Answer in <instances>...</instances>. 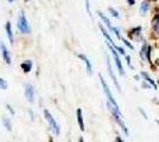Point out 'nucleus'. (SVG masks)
<instances>
[{
	"instance_id": "nucleus-1",
	"label": "nucleus",
	"mask_w": 159,
	"mask_h": 142,
	"mask_svg": "<svg viewBox=\"0 0 159 142\" xmlns=\"http://www.w3.org/2000/svg\"><path fill=\"white\" fill-rule=\"evenodd\" d=\"M17 26H18V30H19L21 33H30L31 31V26L29 24V20L26 19V15L24 14V12L18 15V21H17Z\"/></svg>"
},
{
	"instance_id": "nucleus-2",
	"label": "nucleus",
	"mask_w": 159,
	"mask_h": 142,
	"mask_svg": "<svg viewBox=\"0 0 159 142\" xmlns=\"http://www.w3.org/2000/svg\"><path fill=\"white\" fill-rule=\"evenodd\" d=\"M44 117H45L47 122L49 123V126H50L51 130H52L56 135H60V126L57 124V122H56V120L53 118V116L50 114V111L47 110V109L44 110Z\"/></svg>"
},
{
	"instance_id": "nucleus-3",
	"label": "nucleus",
	"mask_w": 159,
	"mask_h": 142,
	"mask_svg": "<svg viewBox=\"0 0 159 142\" xmlns=\"http://www.w3.org/2000/svg\"><path fill=\"white\" fill-rule=\"evenodd\" d=\"M100 81H101V85H102V88H103V91H105V94H106L107 100H108V102H109L111 104H113L114 107L119 108V105H118V103H116V101L114 100V96L112 95V93H111V90H109V88H108V85H107L106 81L103 80V77H102L101 75H100Z\"/></svg>"
},
{
	"instance_id": "nucleus-4",
	"label": "nucleus",
	"mask_w": 159,
	"mask_h": 142,
	"mask_svg": "<svg viewBox=\"0 0 159 142\" xmlns=\"http://www.w3.org/2000/svg\"><path fill=\"white\" fill-rule=\"evenodd\" d=\"M107 45H108V47L111 49V52H112L113 57H114V61H115V64H116V67H118V69H119V72L121 76H124L125 75V71H124V68H122V64H121V61H120L119 56H118V52H116V50L114 49V46H113L111 43H107Z\"/></svg>"
},
{
	"instance_id": "nucleus-5",
	"label": "nucleus",
	"mask_w": 159,
	"mask_h": 142,
	"mask_svg": "<svg viewBox=\"0 0 159 142\" xmlns=\"http://www.w3.org/2000/svg\"><path fill=\"white\" fill-rule=\"evenodd\" d=\"M0 54H1L4 62H6V64H11V54H10V51H8V49H7L6 45L2 41H0Z\"/></svg>"
},
{
	"instance_id": "nucleus-6",
	"label": "nucleus",
	"mask_w": 159,
	"mask_h": 142,
	"mask_svg": "<svg viewBox=\"0 0 159 142\" xmlns=\"http://www.w3.org/2000/svg\"><path fill=\"white\" fill-rule=\"evenodd\" d=\"M24 95L26 97V100L29 102H33L34 100V88L31 84H26L25 85V91H24Z\"/></svg>"
},
{
	"instance_id": "nucleus-7",
	"label": "nucleus",
	"mask_w": 159,
	"mask_h": 142,
	"mask_svg": "<svg viewBox=\"0 0 159 142\" xmlns=\"http://www.w3.org/2000/svg\"><path fill=\"white\" fill-rule=\"evenodd\" d=\"M107 68H108V74H109V76L112 77V81L113 83L115 84V87H116V89L118 90H121V88H120L119 83H118V80H116V77H115V75H114V72H113V69L112 67H111V63H109V59H108V57H107Z\"/></svg>"
},
{
	"instance_id": "nucleus-8",
	"label": "nucleus",
	"mask_w": 159,
	"mask_h": 142,
	"mask_svg": "<svg viewBox=\"0 0 159 142\" xmlns=\"http://www.w3.org/2000/svg\"><path fill=\"white\" fill-rule=\"evenodd\" d=\"M77 57H79L80 59H82V61L84 62V64H86V67H87V72L89 75L92 74V72H93V67H92L90 61L87 58V56H84V54H77Z\"/></svg>"
},
{
	"instance_id": "nucleus-9",
	"label": "nucleus",
	"mask_w": 159,
	"mask_h": 142,
	"mask_svg": "<svg viewBox=\"0 0 159 142\" xmlns=\"http://www.w3.org/2000/svg\"><path fill=\"white\" fill-rule=\"evenodd\" d=\"M76 115H77V122H79V126H80V129L82 130V131H84V122H83V115H82V109L79 108L77 109V111H76Z\"/></svg>"
},
{
	"instance_id": "nucleus-10",
	"label": "nucleus",
	"mask_w": 159,
	"mask_h": 142,
	"mask_svg": "<svg viewBox=\"0 0 159 142\" xmlns=\"http://www.w3.org/2000/svg\"><path fill=\"white\" fill-rule=\"evenodd\" d=\"M99 17L101 18V19H102V21H103V23L106 24L107 27H108V28H109V30H111L112 32H114V28H115V27H114V26L112 25V24H111V21L108 20V18H107L106 15H105V14L102 13V12H99Z\"/></svg>"
},
{
	"instance_id": "nucleus-11",
	"label": "nucleus",
	"mask_w": 159,
	"mask_h": 142,
	"mask_svg": "<svg viewBox=\"0 0 159 142\" xmlns=\"http://www.w3.org/2000/svg\"><path fill=\"white\" fill-rule=\"evenodd\" d=\"M5 28H6V32H7V37H8V41H10V43H11V44H13V43H14L13 33H12V30H11V23H10V21H7V23H6V26H5Z\"/></svg>"
},
{
	"instance_id": "nucleus-12",
	"label": "nucleus",
	"mask_w": 159,
	"mask_h": 142,
	"mask_svg": "<svg viewBox=\"0 0 159 142\" xmlns=\"http://www.w3.org/2000/svg\"><path fill=\"white\" fill-rule=\"evenodd\" d=\"M21 69L25 71V72H30L31 69H32V62L31 61H25L21 63Z\"/></svg>"
},
{
	"instance_id": "nucleus-13",
	"label": "nucleus",
	"mask_w": 159,
	"mask_h": 142,
	"mask_svg": "<svg viewBox=\"0 0 159 142\" xmlns=\"http://www.w3.org/2000/svg\"><path fill=\"white\" fill-rule=\"evenodd\" d=\"M100 28H101V31H102V33H103V36L106 37V39H107V41H108V43H111V44H112L113 46H114V45H115V43H114V41H112V38H111V36H109V34L107 33V31H106V30H105V28H103V26H101V25H100Z\"/></svg>"
},
{
	"instance_id": "nucleus-14",
	"label": "nucleus",
	"mask_w": 159,
	"mask_h": 142,
	"mask_svg": "<svg viewBox=\"0 0 159 142\" xmlns=\"http://www.w3.org/2000/svg\"><path fill=\"white\" fill-rule=\"evenodd\" d=\"M147 11H148V4H147L146 1H144V2L141 4V7H140V12H141V14L144 15V14H146Z\"/></svg>"
},
{
	"instance_id": "nucleus-15",
	"label": "nucleus",
	"mask_w": 159,
	"mask_h": 142,
	"mask_svg": "<svg viewBox=\"0 0 159 142\" xmlns=\"http://www.w3.org/2000/svg\"><path fill=\"white\" fill-rule=\"evenodd\" d=\"M2 123H4V126H5V128L7 130H11V121H10L8 117H4L2 118Z\"/></svg>"
},
{
	"instance_id": "nucleus-16",
	"label": "nucleus",
	"mask_w": 159,
	"mask_h": 142,
	"mask_svg": "<svg viewBox=\"0 0 159 142\" xmlns=\"http://www.w3.org/2000/svg\"><path fill=\"white\" fill-rule=\"evenodd\" d=\"M141 75H143V77L145 78L146 81H147V82H150V83L152 84V87H153V88H157V85H156V83H154V82H153L152 80H151V77H148V75L146 74V72H141Z\"/></svg>"
},
{
	"instance_id": "nucleus-17",
	"label": "nucleus",
	"mask_w": 159,
	"mask_h": 142,
	"mask_svg": "<svg viewBox=\"0 0 159 142\" xmlns=\"http://www.w3.org/2000/svg\"><path fill=\"white\" fill-rule=\"evenodd\" d=\"M8 88V84H7V82L4 80V78H0V89L1 90H6Z\"/></svg>"
},
{
	"instance_id": "nucleus-18",
	"label": "nucleus",
	"mask_w": 159,
	"mask_h": 142,
	"mask_svg": "<svg viewBox=\"0 0 159 142\" xmlns=\"http://www.w3.org/2000/svg\"><path fill=\"white\" fill-rule=\"evenodd\" d=\"M108 11H109V13H112L113 17H115V18H119L120 17L119 13H118V11H115L113 7H109V8H108Z\"/></svg>"
},
{
	"instance_id": "nucleus-19",
	"label": "nucleus",
	"mask_w": 159,
	"mask_h": 142,
	"mask_svg": "<svg viewBox=\"0 0 159 142\" xmlns=\"http://www.w3.org/2000/svg\"><path fill=\"white\" fill-rule=\"evenodd\" d=\"M121 39L124 41V43H125V44H126V45H127V46H128V47H129V49H133V45H132V44H131V43H129V41H127L126 39H124L122 37H121Z\"/></svg>"
},
{
	"instance_id": "nucleus-20",
	"label": "nucleus",
	"mask_w": 159,
	"mask_h": 142,
	"mask_svg": "<svg viewBox=\"0 0 159 142\" xmlns=\"http://www.w3.org/2000/svg\"><path fill=\"white\" fill-rule=\"evenodd\" d=\"M115 142H124V141H122V139H121L120 136H118V137L115 139Z\"/></svg>"
},
{
	"instance_id": "nucleus-21",
	"label": "nucleus",
	"mask_w": 159,
	"mask_h": 142,
	"mask_svg": "<svg viewBox=\"0 0 159 142\" xmlns=\"http://www.w3.org/2000/svg\"><path fill=\"white\" fill-rule=\"evenodd\" d=\"M127 2H128L129 5H134V2H135V0H127Z\"/></svg>"
},
{
	"instance_id": "nucleus-22",
	"label": "nucleus",
	"mask_w": 159,
	"mask_h": 142,
	"mask_svg": "<svg viewBox=\"0 0 159 142\" xmlns=\"http://www.w3.org/2000/svg\"><path fill=\"white\" fill-rule=\"evenodd\" d=\"M126 59H127V64H128V65H131V58H129L128 56H126Z\"/></svg>"
},
{
	"instance_id": "nucleus-23",
	"label": "nucleus",
	"mask_w": 159,
	"mask_h": 142,
	"mask_svg": "<svg viewBox=\"0 0 159 142\" xmlns=\"http://www.w3.org/2000/svg\"><path fill=\"white\" fill-rule=\"evenodd\" d=\"M79 142H84V140H83V139H82V137H80Z\"/></svg>"
},
{
	"instance_id": "nucleus-24",
	"label": "nucleus",
	"mask_w": 159,
	"mask_h": 142,
	"mask_svg": "<svg viewBox=\"0 0 159 142\" xmlns=\"http://www.w3.org/2000/svg\"><path fill=\"white\" fill-rule=\"evenodd\" d=\"M7 1H8V2H13L14 0H7Z\"/></svg>"
},
{
	"instance_id": "nucleus-25",
	"label": "nucleus",
	"mask_w": 159,
	"mask_h": 142,
	"mask_svg": "<svg viewBox=\"0 0 159 142\" xmlns=\"http://www.w3.org/2000/svg\"><path fill=\"white\" fill-rule=\"evenodd\" d=\"M157 30H158V32H159V24H158V26H157Z\"/></svg>"
},
{
	"instance_id": "nucleus-26",
	"label": "nucleus",
	"mask_w": 159,
	"mask_h": 142,
	"mask_svg": "<svg viewBox=\"0 0 159 142\" xmlns=\"http://www.w3.org/2000/svg\"><path fill=\"white\" fill-rule=\"evenodd\" d=\"M25 1H30V0H25Z\"/></svg>"
},
{
	"instance_id": "nucleus-27",
	"label": "nucleus",
	"mask_w": 159,
	"mask_h": 142,
	"mask_svg": "<svg viewBox=\"0 0 159 142\" xmlns=\"http://www.w3.org/2000/svg\"><path fill=\"white\" fill-rule=\"evenodd\" d=\"M153 1H156V0H153Z\"/></svg>"
}]
</instances>
